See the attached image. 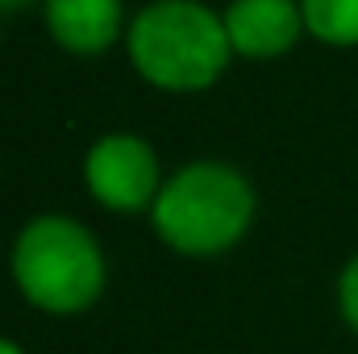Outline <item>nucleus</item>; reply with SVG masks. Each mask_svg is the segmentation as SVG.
Instances as JSON below:
<instances>
[{"label": "nucleus", "mask_w": 358, "mask_h": 354, "mask_svg": "<svg viewBox=\"0 0 358 354\" xmlns=\"http://www.w3.org/2000/svg\"><path fill=\"white\" fill-rule=\"evenodd\" d=\"M229 55L225 17L200 0H155L129 25V59L138 76L163 92L213 88Z\"/></svg>", "instance_id": "nucleus-1"}, {"label": "nucleus", "mask_w": 358, "mask_h": 354, "mask_svg": "<svg viewBox=\"0 0 358 354\" xmlns=\"http://www.w3.org/2000/svg\"><path fill=\"white\" fill-rule=\"evenodd\" d=\"M150 217L171 250L208 259L246 238L255 221V187L225 163H187L163 183Z\"/></svg>", "instance_id": "nucleus-2"}, {"label": "nucleus", "mask_w": 358, "mask_h": 354, "mask_svg": "<svg viewBox=\"0 0 358 354\" xmlns=\"http://www.w3.org/2000/svg\"><path fill=\"white\" fill-rule=\"evenodd\" d=\"M13 279L34 309L71 317L100 300L104 255L80 221L34 217L13 242Z\"/></svg>", "instance_id": "nucleus-3"}, {"label": "nucleus", "mask_w": 358, "mask_h": 354, "mask_svg": "<svg viewBox=\"0 0 358 354\" xmlns=\"http://www.w3.org/2000/svg\"><path fill=\"white\" fill-rule=\"evenodd\" d=\"M88 192L113 213H142L155 208L163 183H159V159L155 150L134 134H108L100 138L84 159Z\"/></svg>", "instance_id": "nucleus-4"}, {"label": "nucleus", "mask_w": 358, "mask_h": 354, "mask_svg": "<svg viewBox=\"0 0 358 354\" xmlns=\"http://www.w3.org/2000/svg\"><path fill=\"white\" fill-rule=\"evenodd\" d=\"M304 13L296 0H234L225 13L229 46L246 59H275L296 46Z\"/></svg>", "instance_id": "nucleus-5"}, {"label": "nucleus", "mask_w": 358, "mask_h": 354, "mask_svg": "<svg viewBox=\"0 0 358 354\" xmlns=\"http://www.w3.org/2000/svg\"><path fill=\"white\" fill-rule=\"evenodd\" d=\"M46 29L71 55H104L121 34V0H46Z\"/></svg>", "instance_id": "nucleus-6"}, {"label": "nucleus", "mask_w": 358, "mask_h": 354, "mask_svg": "<svg viewBox=\"0 0 358 354\" xmlns=\"http://www.w3.org/2000/svg\"><path fill=\"white\" fill-rule=\"evenodd\" d=\"M304 29L329 46H355L358 42V0H300Z\"/></svg>", "instance_id": "nucleus-7"}, {"label": "nucleus", "mask_w": 358, "mask_h": 354, "mask_svg": "<svg viewBox=\"0 0 358 354\" xmlns=\"http://www.w3.org/2000/svg\"><path fill=\"white\" fill-rule=\"evenodd\" d=\"M338 309H342V321L358 334V255L346 263L342 279H338Z\"/></svg>", "instance_id": "nucleus-8"}, {"label": "nucleus", "mask_w": 358, "mask_h": 354, "mask_svg": "<svg viewBox=\"0 0 358 354\" xmlns=\"http://www.w3.org/2000/svg\"><path fill=\"white\" fill-rule=\"evenodd\" d=\"M0 354H25L17 342H8V338H0Z\"/></svg>", "instance_id": "nucleus-9"}, {"label": "nucleus", "mask_w": 358, "mask_h": 354, "mask_svg": "<svg viewBox=\"0 0 358 354\" xmlns=\"http://www.w3.org/2000/svg\"><path fill=\"white\" fill-rule=\"evenodd\" d=\"M17 4H29V0H0V8H17Z\"/></svg>", "instance_id": "nucleus-10"}]
</instances>
